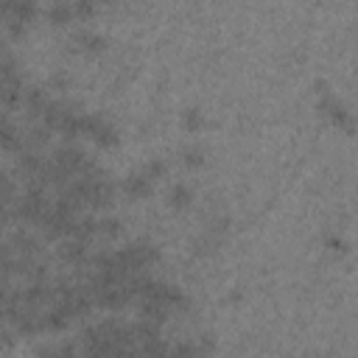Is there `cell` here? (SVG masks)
I'll return each mask as SVG.
<instances>
[{
    "mask_svg": "<svg viewBox=\"0 0 358 358\" xmlns=\"http://www.w3.org/2000/svg\"><path fill=\"white\" fill-rule=\"evenodd\" d=\"M227 229H229V218H227V215H215V218L201 229V235L196 238L193 252H196V255H210V252H215V249L224 243Z\"/></svg>",
    "mask_w": 358,
    "mask_h": 358,
    "instance_id": "obj_5",
    "label": "cell"
},
{
    "mask_svg": "<svg viewBox=\"0 0 358 358\" xmlns=\"http://www.w3.org/2000/svg\"><path fill=\"white\" fill-rule=\"evenodd\" d=\"M151 187H154V179L140 168V171H131L126 179H123V193L129 199H148L151 196Z\"/></svg>",
    "mask_w": 358,
    "mask_h": 358,
    "instance_id": "obj_8",
    "label": "cell"
},
{
    "mask_svg": "<svg viewBox=\"0 0 358 358\" xmlns=\"http://www.w3.org/2000/svg\"><path fill=\"white\" fill-rule=\"evenodd\" d=\"M103 3H112V0H103Z\"/></svg>",
    "mask_w": 358,
    "mask_h": 358,
    "instance_id": "obj_20",
    "label": "cell"
},
{
    "mask_svg": "<svg viewBox=\"0 0 358 358\" xmlns=\"http://www.w3.org/2000/svg\"><path fill=\"white\" fill-rule=\"evenodd\" d=\"M84 134L98 145V148H115L120 143V131L112 120H106L98 112H84Z\"/></svg>",
    "mask_w": 358,
    "mask_h": 358,
    "instance_id": "obj_3",
    "label": "cell"
},
{
    "mask_svg": "<svg viewBox=\"0 0 358 358\" xmlns=\"http://www.w3.org/2000/svg\"><path fill=\"white\" fill-rule=\"evenodd\" d=\"M182 129L190 131V134L204 129V112H201V106H187L182 112Z\"/></svg>",
    "mask_w": 358,
    "mask_h": 358,
    "instance_id": "obj_14",
    "label": "cell"
},
{
    "mask_svg": "<svg viewBox=\"0 0 358 358\" xmlns=\"http://www.w3.org/2000/svg\"><path fill=\"white\" fill-rule=\"evenodd\" d=\"M143 171H145L151 179H162V176L168 173V162L159 159V157H154V159H148V162L143 165Z\"/></svg>",
    "mask_w": 358,
    "mask_h": 358,
    "instance_id": "obj_18",
    "label": "cell"
},
{
    "mask_svg": "<svg viewBox=\"0 0 358 358\" xmlns=\"http://www.w3.org/2000/svg\"><path fill=\"white\" fill-rule=\"evenodd\" d=\"M0 148L8 154H17L22 148V129L14 123L8 109H0Z\"/></svg>",
    "mask_w": 358,
    "mask_h": 358,
    "instance_id": "obj_6",
    "label": "cell"
},
{
    "mask_svg": "<svg viewBox=\"0 0 358 358\" xmlns=\"http://www.w3.org/2000/svg\"><path fill=\"white\" fill-rule=\"evenodd\" d=\"M36 0H14L11 3V8H8V14L3 17L6 20V31L11 34V36H22L28 28H31V22L36 20Z\"/></svg>",
    "mask_w": 358,
    "mask_h": 358,
    "instance_id": "obj_4",
    "label": "cell"
},
{
    "mask_svg": "<svg viewBox=\"0 0 358 358\" xmlns=\"http://www.w3.org/2000/svg\"><path fill=\"white\" fill-rule=\"evenodd\" d=\"M14 268H17L14 246L0 238V280H11V277H14Z\"/></svg>",
    "mask_w": 358,
    "mask_h": 358,
    "instance_id": "obj_12",
    "label": "cell"
},
{
    "mask_svg": "<svg viewBox=\"0 0 358 358\" xmlns=\"http://www.w3.org/2000/svg\"><path fill=\"white\" fill-rule=\"evenodd\" d=\"M50 87H56V90H67V87H70V78H67L64 73H56V76L50 78Z\"/></svg>",
    "mask_w": 358,
    "mask_h": 358,
    "instance_id": "obj_19",
    "label": "cell"
},
{
    "mask_svg": "<svg viewBox=\"0 0 358 358\" xmlns=\"http://www.w3.org/2000/svg\"><path fill=\"white\" fill-rule=\"evenodd\" d=\"M193 204V187L187 182H173L168 187V207L171 210H187Z\"/></svg>",
    "mask_w": 358,
    "mask_h": 358,
    "instance_id": "obj_10",
    "label": "cell"
},
{
    "mask_svg": "<svg viewBox=\"0 0 358 358\" xmlns=\"http://www.w3.org/2000/svg\"><path fill=\"white\" fill-rule=\"evenodd\" d=\"M313 92H316V109H319L336 129L352 134V131H355V117H352L350 106L330 90V84H327V81H316V84H313Z\"/></svg>",
    "mask_w": 358,
    "mask_h": 358,
    "instance_id": "obj_2",
    "label": "cell"
},
{
    "mask_svg": "<svg viewBox=\"0 0 358 358\" xmlns=\"http://www.w3.org/2000/svg\"><path fill=\"white\" fill-rule=\"evenodd\" d=\"M324 246H327L330 252H336V255H347V252H350L347 238L338 235V232H327V235H324Z\"/></svg>",
    "mask_w": 358,
    "mask_h": 358,
    "instance_id": "obj_17",
    "label": "cell"
},
{
    "mask_svg": "<svg viewBox=\"0 0 358 358\" xmlns=\"http://www.w3.org/2000/svg\"><path fill=\"white\" fill-rule=\"evenodd\" d=\"M90 241H84V238H73V235H67V238H62V243H59V257L64 260V263H70V266H87V257H90V246H87Z\"/></svg>",
    "mask_w": 358,
    "mask_h": 358,
    "instance_id": "obj_7",
    "label": "cell"
},
{
    "mask_svg": "<svg viewBox=\"0 0 358 358\" xmlns=\"http://www.w3.org/2000/svg\"><path fill=\"white\" fill-rule=\"evenodd\" d=\"M70 6H73V17L92 20L95 17V8H98V0H70Z\"/></svg>",
    "mask_w": 358,
    "mask_h": 358,
    "instance_id": "obj_15",
    "label": "cell"
},
{
    "mask_svg": "<svg viewBox=\"0 0 358 358\" xmlns=\"http://www.w3.org/2000/svg\"><path fill=\"white\" fill-rule=\"evenodd\" d=\"M120 218H115V215H106V218H98V235H106V238H115V235H120Z\"/></svg>",
    "mask_w": 358,
    "mask_h": 358,
    "instance_id": "obj_16",
    "label": "cell"
},
{
    "mask_svg": "<svg viewBox=\"0 0 358 358\" xmlns=\"http://www.w3.org/2000/svg\"><path fill=\"white\" fill-rule=\"evenodd\" d=\"M81 350L87 355H115V352H134L131 324L120 319H103L81 333Z\"/></svg>",
    "mask_w": 358,
    "mask_h": 358,
    "instance_id": "obj_1",
    "label": "cell"
},
{
    "mask_svg": "<svg viewBox=\"0 0 358 358\" xmlns=\"http://www.w3.org/2000/svg\"><path fill=\"white\" fill-rule=\"evenodd\" d=\"M70 20H76V17H73V6H70L67 0H53V3L48 6V22H50V25L62 28V25H67Z\"/></svg>",
    "mask_w": 358,
    "mask_h": 358,
    "instance_id": "obj_11",
    "label": "cell"
},
{
    "mask_svg": "<svg viewBox=\"0 0 358 358\" xmlns=\"http://www.w3.org/2000/svg\"><path fill=\"white\" fill-rule=\"evenodd\" d=\"M106 36L103 34H98V31H90V28H84V31H78V34H73V48L76 50H81V53H90V56H95V53H103L106 50Z\"/></svg>",
    "mask_w": 358,
    "mask_h": 358,
    "instance_id": "obj_9",
    "label": "cell"
},
{
    "mask_svg": "<svg viewBox=\"0 0 358 358\" xmlns=\"http://www.w3.org/2000/svg\"><path fill=\"white\" fill-rule=\"evenodd\" d=\"M179 157H182V165H187V168H201V165L207 162V151H204V145H199V143L185 145V148L179 151Z\"/></svg>",
    "mask_w": 358,
    "mask_h": 358,
    "instance_id": "obj_13",
    "label": "cell"
}]
</instances>
